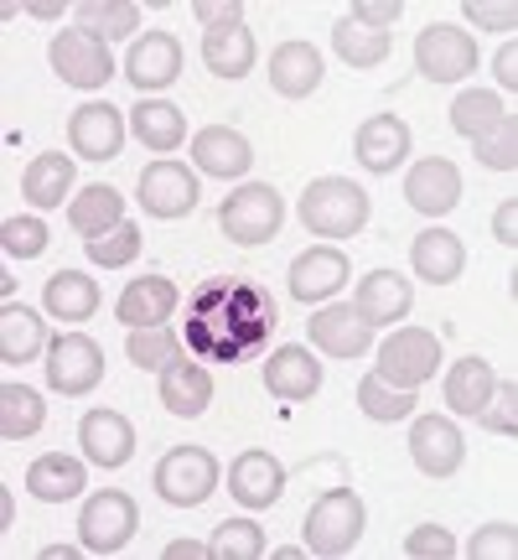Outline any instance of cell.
Masks as SVG:
<instances>
[{"label": "cell", "mask_w": 518, "mask_h": 560, "mask_svg": "<svg viewBox=\"0 0 518 560\" xmlns=\"http://www.w3.org/2000/svg\"><path fill=\"white\" fill-rule=\"evenodd\" d=\"M270 327H275V301L264 291H255V285H244V280H219V285H208L192 301V332H187V342L198 353H208V359L234 363L270 338Z\"/></svg>", "instance_id": "cell-1"}, {"label": "cell", "mask_w": 518, "mask_h": 560, "mask_svg": "<svg viewBox=\"0 0 518 560\" xmlns=\"http://www.w3.org/2000/svg\"><path fill=\"white\" fill-rule=\"evenodd\" d=\"M301 223L317 240H353L363 223H368V192H363L358 182L317 177L301 192Z\"/></svg>", "instance_id": "cell-2"}, {"label": "cell", "mask_w": 518, "mask_h": 560, "mask_svg": "<svg viewBox=\"0 0 518 560\" xmlns=\"http://www.w3.org/2000/svg\"><path fill=\"white\" fill-rule=\"evenodd\" d=\"M280 223H285V198H280L270 182H244L239 192H228L223 208H219L223 240L244 244V249L270 244L280 234Z\"/></svg>", "instance_id": "cell-3"}, {"label": "cell", "mask_w": 518, "mask_h": 560, "mask_svg": "<svg viewBox=\"0 0 518 560\" xmlns=\"http://www.w3.org/2000/svg\"><path fill=\"white\" fill-rule=\"evenodd\" d=\"M363 520H368V514H363L358 493H348V488L321 493V499L306 509V524H301L306 550H311V556H327V560L348 556V550L363 540Z\"/></svg>", "instance_id": "cell-4"}, {"label": "cell", "mask_w": 518, "mask_h": 560, "mask_svg": "<svg viewBox=\"0 0 518 560\" xmlns=\"http://www.w3.org/2000/svg\"><path fill=\"white\" fill-rule=\"evenodd\" d=\"M136 524H140L136 499L125 488H99L79 514V545L89 556H115V550L136 540Z\"/></svg>", "instance_id": "cell-5"}, {"label": "cell", "mask_w": 518, "mask_h": 560, "mask_svg": "<svg viewBox=\"0 0 518 560\" xmlns=\"http://www.w3.org/2000/svg\"><path fill=\"white\" fill-rule=\"evenodd\" d=\"M436 369H440L436 332H425V327H395L379 348V369H374V374H379L384 384H395V389H420Z\"/></svg>", "instance_id": "cell-6"}, {"label": "cell", "mask_w": 518, "mask_h": 560, "mask_svg": "<svg viewBox=\"0 0 518 560\" xmlns=\"http://www.w3.org/2000/svg\"><path fill=\"white\" fill-rule=\"evenodd\" d=\"M47 58H52V73L62 83H73V89H99V83L115 79V52H109V42L94 37L89 26H68L52 37L47 47Z\"/></svg>", "instance_id": "cell-7"}, {"label": "cell", "mask_w": 518, "mask_h": 560, "mask_svg": "<svg viewBox=\"0 0 518 560\" xmlns=\"http://www.w3.org/2000/svg\"><path fill=\"white\" fill-rule=\"evenodd\" d=\"M219 488V462L208 446H172L156 462V493L177 509H198Z\"/></svg>", "instance_id": "cell-8"}, {"label": "cell", "mask_w": 518, "mask_h": 560, "mask_svg": "<svg viewBox=\"0 0 518 560\" xmlns=\"http://www.w3.org/2000/svg\"><path fill=\"white\" fill-rule=\"evenodd\" d=\"M415 68L431 83H457L478 68V42L472 32H461L451 21H436L415 37Z\"/></svg>", "instance_id": "cell-9"}, {"label": "cell", "mask_w": 518, "mask_h": 560, "mask_svg": "<svg viewBox=\"0 0 518 560\" xmlns=\"http://www.w3.org/2000/svg\"><path fill=\"white\" fill-rule=\"evenodd\" d=\"M42 369H47V384L58 395H89L104 380V348L83 332H62V338H52Z\"/></svg>", "instance_id": "cell-10"}, {"label": "cell", "mask_w": 518, "mask_h": 560, "mask_svg": "<svg viewBox=\"0 0 518 560\" xmlns=\"http://www.w3.org/2000/svg\"><path fill=\"white\" fill-rule=\"evenodd\" d=\"M136 198L151 219H187V213L198 208V177H192L181 161H151V166L140 172Z\"/></svg>", "instance_id": "cell-11"}, {"label": "cell", "mask_w": 518, "mask_h": 560, "mask_svg": "<svg viewBox=\"0 0 518 560\" xmlns=\"http://www.w3.org/2000/svg\"><path fill=\"white\" fill-rule=\"evenodd\" d=\"M410 457L425 478H457L467 462V441H461L457 420L446 416H420L410 425Z\"/></svg>", "instance_id": "cell-12"}, {"label": "cell", "mask_w": 518, "mask_h": 560, "mask_svg": "<svg viewBox=\"0 0 518 560\" xmlns=\"http://www.w3.org/2000/svg\"><path fill=\"white\" fill-rule=\"evenodd\" d=\"M79 446L94 467L115 472V467H125V462L136 457V425L120 410H89L79 420Z\"/></svg>", "instance_id": "cell-13"}, {"label": "cell", "mask_w": 518, "mask_h": 560, "mask_svg": "<svg viewBox=\"0 0 518 560\" xmlns=\"http://www.w3.org/2000/svg\"><path fill=\"white\" fill-rule=\"evenodd\" d=\"M68 145L83 161H115L125 145V120L115 104H79L68 115Z\"/></svg>", "instance_id": "cell-14"}, {"label": "cell", "mask_w": 518, "mask_h": 560, "mask_svg": "<svg viewBox=\"0 0 518 560\" xmlns=\"http://www.w3.org/2000/svg\"><path fill=\"white\" fill-rule=\"evenodd\" d=\"M177 73H181V42L172 37V32H140L136 47H130V58H125L130 89L156 94L166 83H177Z\"/></svg>", "instance_id": "cell-15"}, {"label": "cell", "mask_w": 518, "mask_h": 560, "mask_svg": "<svg viewBox=\"0 0 518 560\" xmlns=\"http://www.w3.org/2000/svg\"><path fill=\"white\" fill-rule=\"evenodd\" d=\"M353 156H358V166L374 172V177L404 166V156H410V125L399 120V115H368V120L358 125V136H353Z\"/></svg>", "instance_id": "cell-16"}, {"label": "cell", "mask_w": 518, "mask_h": 560, "mask_svg": "<svg viewBox=\"0 0 518 560\" xmlns=\"http://www.w3.org/2000/svg\"><path fill=\"white\" fill-rule=\"evenodd\" d=\"M353 276V265L342 249L332 244H311V249H301L296 265H291V296L296 301H327L342 291V280Z\"/></svg>", "instance_id": "cell-17"}, {"label": "cell", "mask_w": 518, "mask_h": 560, "mask_svg": "<svg viewBox=\"0 0 518 560\" xmlns=\"http://www.w3.org/2000/svg\"><path fill=\"white\" fill-rule=\"evenodd\" d=\"M306 338L317 342L332 359H363L374 348V327L353 312V306H321L317 317L306 322Z\"/></svg>", "instance_id": "cell-18"}, {"label": "cell", "mask_w": 518, "mask_h": 560, "mask_svg": "<svg viewBox=\"0 0 518 560\" xmlns=\"http://www.w3.org/2000/svg\"><path fill=\"white\" fill-rule=\"evenodd\" d=\"M228 493L239 509H270L285 493V467L270 452H239L228 467Z\"/></svg>", "instance_id": "cell-19"}, {"label": "cell", "mask_w": 518, "mask_h": 560, "mask_svg": "<svg viewBox=\"0 0 518 560\" xmlns=\"http://www.w3.org/2000/svg\"><path fill=\"white\" fill-rule=\"evenodd\" d=\"M404 198H410V208H420L425 219H440V213H451V208L461 202V172L451 166V161L425 156L420 166H410Z\"/></svg>", "instance_id": "cell-20"}, {"label": "cell", "mask_w": 518, "mask_h": 560, "mask_svg": "<svg viewBox=\"0 0 518 560\" xmlns=\"http://www.w3.org/2000/svg\"><path fill=\"white\" fill-rule=\"evenodd\" d=\"M415 306V291L399 270H368L358 280V296H353V312H358L368 327H384V322H404Z\"/></svg>", "instance_id": "cell-21"}, {"label": "cell", "mask_w": 518, "mask_h": 560, "mask_svg": "<svg viewBox=\"0 0 518 560\" xmlns=\"http://www.w3.org/2000/svg\"><path fill=\"white\" fill-rule=\"evenodd\" d=\"M264 389L275 395V400H311L321 389V363L311 348H301V342H285L270 353L264 363Z\"/></svg>", "instance_id": "cell-22"}, {"label": "cell", "mask_w": 518, "mask_h": 560, "mask_svg": "<svg viewBox=\"0 0 518 560\" xmlns=\"http://www.w3.org/2000/svg\"><path fill=\"white\" fill-rule=\"evenodd\" d=\"M192 161H198V172H208V177L234 182L255 166V145L239 130H228V125H208V130L192 136Z\"/></svg>", "instance_id": "cell-23"}, {"label": "cell", "mask_w": 518, "mask_h": 560, "mask_svg": "<svg viewBox=\"0 0 518 560\" xmlns=\"http://www.w3.org/2000/svg\"><path fill=\"white\" fill-rule=\"evenodd\" d=\"M410 265L425 285H451L467 270V244L451 234V229H425L415 244H410Z\"/></svg>", "instance_id": "cell-24"}, {"label": "cell", "mask_w": 518, "mask_h": 560, "mask_svg": "<svg viewBox=\"0 0 518 560\" xmlns=\"http://www.w3.org/2000/svg\"><path fill=\"white\" fill-rule=\"evenodd\" d=\"M270 83H275V94H285V100L317 94L321 52L311 47V42H280L275 52H270Z\"/></svg>", "instance_id": "cell-25"}, {"label": "cell", "mask_w": 518, "mask_h": 560, "mask_svg": "<svg viewBox=\"0 0 518 560\" xmlns=\"http://www.w3.org/2000/svg\"><path fill=\"white\" fill-rule=\"evenodd\" d=\"M161 405L181 420L202 416V410L213 405V374H208L202 363H181V359L166 363V369H161Z\"/></svg>", "instance_id": "cell-26"}, {"label": "cell", "mask_w": 518, "mask_h": 560, "mask_svg": "<svg viewBox=\"0 0 518 560\" xmlns=\"http://www.w3.org/2000/svg\"><path fill=\"white\" fill-rule=\"evenodd\" d=\"M115 312H120L125 327H161V322H172V312H177V285L166 276H140L125 285Z\"/></svg>", "instance_id": "cell-27"}, {"label": "cell", "mask_w": 518, "mask_h": 560, "mask_svg": "<svg viewBox=\"0 0 518 560\" xmlns=\"http://www.w3.org/2000/svg\"><path fill=\"white\" fill-rule=\"evenodd\" d=\"M68 223L79 229L83 240H99V234H109V229H120L125 223L120 187H109V182H89L79 198L68 202Z\"/></svg>", "instance_id": "cell-28"}, {"label": "cell", "mask_w": 518, "mask_h": 560, "mask_svg": "<svg viewBox=\"0 0 518 560\" xmlns=\"http://www.w3.org/2000/svg\"><path fill=\"white\" fill-rule=\"evenodd\" d=\"M68 192H73V156L42 151V156L26 161V172H21V198L32 202V208H58Z\"/></svg>", "instance_id": "cell-29"}, {"label": "cell", "mask_w": 518, "mask_h": 560, "mask_svg": "<svg viewBox=\"0 0 518 560\" xmlns=\"http://www.w3.org/2000/svg\"><path fill=\"white\" fill-rule=\"evenodd\" d=\"M83 482H89L83 462L79 457H62V452H47V457H37L32 467H26V488H32V499H42V503L79 499Z\"/></svg>", "instance_id": "cell-30"}, {"label": "cell", "mask_w": 518, "mask_h": 560, "mask_svg": "<svg viewBox=\"0 0 518 560\" xmlns=\"http://www.w3.org/2000/svg\"><path fill=\"white\" fill-rule=\"evenodd\" d=\"M202 62L219 79H244L255 68V32L249 26H223V32H202Z\"/></svg>", "instance_id": "cell-31"}, {"label": "cell", "mask_w": 518, "mask_h": 560, "mask_svg": "<svg viewBox=\"0 0 518 560\" xmlns=\"http://www.w3.org/2000/svg\"><path fill=\"white\" fill-rule=\"evenodd\" d=\"M42 301H47V312L58 322H89L94 306H99V280H89L83 270H58L47 280Z\"/></svg>", "instance_id": "cell-32"}, {"label": "cell", "mask_w": 518, "mask_h": 560, "mask_svg": "<svg viewBox=\"0 0 518 560\" xmlns=\"http://www.w3.org/2000/svg\"><path fill=\"white\" fill-rule=\"evenodd\" d=\"M42 342H47V327H42L37 312L5 301V312H0V363H32L42 353Z\"/></svg>", "instance_id": "cell-33"}, {"label": "cell", "mask_w": 518, "mask_h": 560, "mask_svg": "<svg viewBox=\"0 0 518 560\" xmlns=\"http://www.w3.org/2000/svg\"><path fill=\"white\" fill-rule=\"evenodd\" d=\"M42 420H47V405H42L37 389H26V384H0V441L11 446V441H26L42 431Z\"/></svg>", "instance_id": "cell-34"}, {"label": "cell", "mask_w": 518, "mask_h": 560, "mask_svg": "<svg viewBox=\"0 0 518 560\" xmlns=\"http://www.w3.org/2000/svg\"><path fill=\"white\" fill-rule=\"evenodd\" d=\"M493 363L487 359H461L451 374H446V405L457 410V416H478L487 395H493Z\"/></svg>", "instance_id": "cell-35"}, {"label": "cell", "mask_w": 518, "mask_h": 560, "mask_svg": "<svg viewBox=\"0 0 518 560\" xmlns=\"http://www.w3.org/2000/svg\"><path fill=\"white\" fill-rule=\"evenodd\" d=\"M332 47H338V58L348 68H379L389 58V32H374V26H363V21L342 16L332 26Z\"/></svg>", "instance_id": "cell-36"}, {"label": "cell", "mask_w": 518, "mask_h": 560, "mask_svg": "<svg viewBox=\"0 0 518 560\" xmlns=\"http://www.w3.org/2000/svg\"><path fill=\"white\" fill-rule=\"evenodd\" d=\"M503 120H508V109H503V100L493 89H467V94H457V104H451V130L467 140H482L487 130H498Z\"/></svg>", "instance_id": "cell-37"}, {"label": "cell", "mask_w": 518, "mask_h": 560, "mask_svg": "<svg viewBox=\"0 0 518 560\" xmlns=\"http://www.w3.org/2000/svg\"><path fill=\"white\" fill-rule=\"evenodd\" d=\"M181 136H187V120H181L177 104H166V100L136 104V140L140 145H151V151H177Z\"/></svg>", "instance_id": "cell-38"}, {"label": "cell", "mask_w": 518, "mask_h": 560, "mask_svg": "<svg viewBox=\"0 0 518 560\" xmlns=\"http://www.w3.org/2000/svg\"><path fill=\"white\" fill-rule=\"evenodd\" d=\"M358 405L368 420H410L420 405V389H395V384H384L379 374H368V380L358 384Z\"/></svg>", "instance_id": "cell-39"}, {"label": "cell", "mask_w": 518, "mask_h": 560, "mask_svg": "<svg viewBox=\"0 0 518 560\" xmlns=\"http://www.w3.org/2000/svg\"><path fill=\"white\" fill-rule=\"evenodd\" d=\"M79 26H89V32H94V37H104V42L136 37L140 5H130V0H83V5H79Z\"/></svg>", "instance_id": "cell-40"}, {"label": "cell", "mask_w": 518, "mask_h": 560, "mask_svg": "<svg viewBox=\"0 0 518 560\" xmlns=\"http://www.w3.org/2000/svg\"><path fill=\"white\" fill-rule=\"evenodd\" d=\"M177 332L161 322V327H130V338H125V353H130V363L136 369H166V363H177Z\"/></svg>", "instance_id": "cell-41"}, {"label": "cell", "mask_w": 518, "mask_h": 560, "mask_svg": "<svg viewBox=\"0 0 518 560\" xmlns=\"http://www.w3.org/2000/svg\"><path fill=\"white\" fill-rule=\"evenodd\" d=\"M208 545H213V560H259L264 556V529L255 520H223Z\"/></svg>", "instance_id": "cell-42"}, {"label": "cell", "mask_w": 518, "mask_h": 560, "mask_svg": "<svg viewBox=\"0 0 518 560\" xmlns=\"http://www.w3.org/2000/svg\"><path fill=\"white\" fill-rule=\"evenodd\" d=\"M140 244H145V234H140L136 223H120V229H109L99 240H83V249H89V260L99 265V270H125L140 255Z\"/></svg>", "instance_id": "cell-43"}, {"label": "cell", "mask_w": 518, "mask_h": 560, "mask_svg": "<svg viewBox=\"0 0 518 560\" xmlns=\"http://www.w3.org/2000/svg\"><path fill=\"white\" fill-rule=\"evenodd\" d=\"M52 240V229L32 213H16V219L0 223V249H5V260H37L42 249Z\"/></svg>", "instance_id": "cell-44"}, {"label": "cell", "mask_w": 518, "mask_h": 560, "mask_svg": "<svg viewBox=\"0 0 518 560\" xmlns=\"http://www.w3.org/2000/svg\"><path fill=\"white\" fill-rule=\"evenodd\" d=\"M472 156H478L487 172H514L518 166V125H514V115H508L498 130H487L482 140H472Z\"/></svg>", "instance_id": "cell-45"}, {"label": "cell", "mask_w": 518, "mask_h": 560, "mask_svg": "<svg viewBox=\"0 0 518 560\" xmlns=\"http://www.w3.org/2000/svg\"><path fill=\"white\" fill-rule=\"evenodd\" d=\"M518 384L508 380V384H493V395H487V405L478 410V420L493 431V436H514L518 431Z\"/></svg>", "instance_id": "cell-46"}, {"label": "cell", "mask_w": 518, "mask_h": 560, "mask_svg": "<svg viewBox=\"0 0 518 560\" xmlns=\"http://www.w3.org/2000/svg\"><path fill=\"white\" fill-rule=\"evenodd\" d=\"M472 560H514L518 556V529L514 524H482L478 535L467 540Z\"/></svg>", "instance_id": "cell-47"}, {"label": "cell", "mask_w": 518, "mask_h": 560, "mask_svg": "<svg viewBox=\"0 0 518 560\" xmlns=\"http://www.w3.org/2000/svg\"><path fill=\"white\" fill-rule=\"evenodd\" d=\"M404 556L410 560H457L461 545L440 529V524H420V529H410V540H404Z\"/></svg>", "instance_id": "cell-48"}, {"label": "cell", "mask_w": 518, "mask_h": 560, "mask_svg": "<svg viewBox=\"0 0 518 560\" xmlns=\"http://www.w3.org/2000/svg\"><path fill=\"white\" fill-rule=\"evenodd\" d=\"M192 16H198L208 32H223V26H244V5L239 0H198Z\"/></svg>", "instance_id": "cell-49"}, {"label": "cell", "mask_w": 518, "mask_h": 560, "mask_svg": "<svg viewBox=\"0 0 518 560\" xmlns=\"http://www.w3.org/2000/svg\"><path fill=\"white\" fill-rule=\"evenodd\" d=\"M348 16L363 21V26H374V32H389V26L404 16V5H399V0H353Z\"/></svg>", "instance_id": "cell-50"}, {"label": "cell", "mask_w": 518, "mask_h": 560, "mask_svg": "<svg viewBox=\"0 0 518 560\" xmlns=\"http://www.w3.org/2000/svg\"><path fill=\"white\" fill-rule=\"evenodd\" d=\"M467 21L482 26V32H514L518 11L514 5H482V0H467Z\"/></svg>", "instance_id": "cell-51"}, {"label": "cell", "mask_w": 518, "mask_h": 560, "mask_svg": "<svg viewBox=\"0 0 518 560\" xmlns=\"http://www.w3.org/2000/svg\"><path fill=\"white\" fill-rule=\"evenodd\" d=\"M493 240L503 244V249H514L518 244V202H498V213H493Z\"/></svg>", "instance_id": "cell-52"}, {"label": "cell", "mask_w": 518, "mask_h": 560, "mask_svg": "<svg viewBox=\"0 0 518 560\" xmlns=\"http://www.w3.org/2000/svg\"><path fill=\"white\" fill-rule=\"evenodd\" d=\"M166 560H213V545H202V540H172L166 550H161Z\"/></svg>", "instance_id": "cell-53"}, {"label": "cell", "mask_w": 518, "mask_h": 560, "mask_svg": "<svg viewBox=\"0 0 518 560\" xmlns=\"http://www.w3.org/2000/svg\"><path fill=\"white\" fill-rule=\"evenodd\" d=\"M493 68H498V83H508V94H514L518 89V47H514V37H508V47L493 58Z\"/></svg>", "instance_id": "cell-54"}, {"label": "cell", "mask_w": 518, "mask_h": 560, "mask_svg": "<svg viewBox=\"0 0 518 560\" xmlns=\"http://www.w3.org/2000/svg\"><path fill=\"white\" fill-rule=\"evenodd\" d=\"M21 11H26V16H37V21H58L62 0H52V5H47V0H32V5H21Z\"/></svg>", "instance_id": "cell-55"}, {"label": "cell", "mask_w": 518, "mask_h": 560, "mask_svg": "<svg viewBox=\"0 0 518 560\" xmlns=\"http://www.w3.org/2000/svg\"><path fill=\"white\" fill-rule=\"evenodd\" d=\"M79 556H89L83 545H47V550H42V560H79Z\"/></svg>", "instance_id": "cell-56"}]
</instances>
